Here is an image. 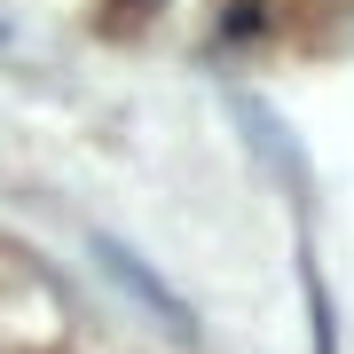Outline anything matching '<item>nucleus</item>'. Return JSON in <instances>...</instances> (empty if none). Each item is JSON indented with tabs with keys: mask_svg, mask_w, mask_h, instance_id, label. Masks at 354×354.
Wrapping results in <instances>:
<instances>
[{
	"mask_svg": "<svg viewBox=\"0 0 354 354\" xmlns=\"http://www.w3.org/2000/svg\"><path fill=\"white\" fill-rule=\"evenodd\" d=\"M95 260H102V276H111L118 291H127V299H134V307H142V315H150V323H158L174 346H197V307L181 299V291L165 283L158 268L134 252V244H118V236H95Z\"/></svg>",
	"mask_w": 354,
	"mask_h": 354,
	"instance_id": "nucleus-1",
	"label": "nucleus"
}]
</instances>
